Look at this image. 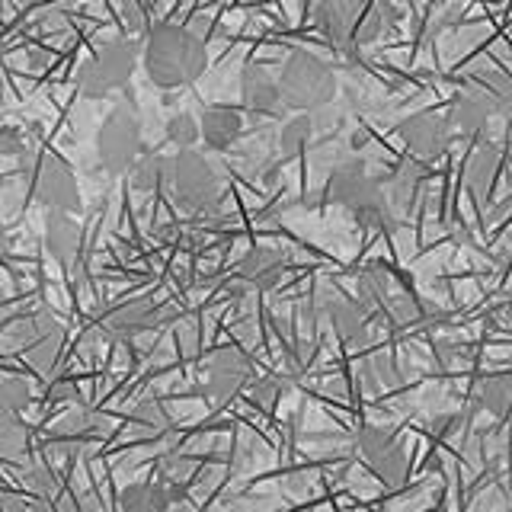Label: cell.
I'll list each match as a JSON object with an SVG mask.
<instances>
[{
  "label": "cell",
  "instance_id": "obj_34",
  "mask_svg": "<svg viewBox=\"0 0 512 512\" xmlns=\"http://www.w3.org/2000/svg\"><path fill=\"white\" fill-rule=\"evenodd\" d=\"M0 512H29V506L20 500V496L4 493V496H0Z\"/></svg>",
  "mask_w": 512,
  "mask_h": 512
},
{
  "label": "cell",
  "instance_id": "obj_1",
  "mask_svg": "<svg viewBox=\"0 0 512 512\" xmlns=\"http://www.w3.org/2000/svg\"><path fill=\"white\" fill-rule=\"evenodd\" d=\"M208 68L205 39L186 26L157 23L144 45V74L160 90H176L192 84Z\"/></svg>",
  "mask_w": 512,
  "mask_h": 512
},
{
  "label": "cell",
  "instance_id": "obj_17",
  "mask_svg": "<svg viewBox=\"0 0 512 512\" xmlns=\"http://www.w3.org/2000/svg\"><path fill=\"white\" fill-rule=\"evenodd\" d=\"M80 244H84V231L68 212H48L45 218V247L61 266L77 260Z\"/></svg>",
  "mask_w": 512,
  "mask_h": 512
},
{
  "label": "cell",
  "instance_id": "obj_24",
  "mask_svg": "<svg viewBox=\"0 0 512 512\" xmlns=\"http://www.w3.org/2000/svg\"><path fill=\"white\" fill-rule=\"evenodd\" d=\"M29 452V429L20 423V416L0 410V458L23 461Z\"/></svg>",
  "mask_w": 512,
  "mask_h": 512
},
{
  "label": "cell",
  "instance_id": "obj_8",
  "mask_svg": "<svg viewBox=\"0 0 512 512\" xmlns=\"http://www.w3.org/2000/svg\"><path fill=\"white\" fill-rule=\"evenodd\" d=\"M397 132L416 160H436L448 151V144H452V125H448L445 116H439V112H432V109L413 112V116L400 122Z\"/></svg>",
  "mask_w": 512,
  "mask_h": 512
},
{
  "label": "cell",
  "instance_id": "obj_12",
  "mask_svg": "<svg viewBox=\"0 0 512 512\" xmlns=\"http://www.w3.org/2000/svg\"><path fill=\"white\" fill-rule=\"evenodd\" d=\"M496 116V106L490 96L480 90L477 80H464L461 90L455 93L452 106H448V125H452V132H461V135H477L480 128H484L490 119Z\"/></svg>",
  "mask_w": 512,
  "mask_h": 512
},
{
  "label": "cell",
  "instance_id": "obj_23",
  "mask_svg": "<svg viewBox=\"0 0 512 512\" xmlns=\"http://www.w3.org/2000/svg\"><path fill=\"white\" fill-rule=\"evenodd\" d=\"M394 295V279H391V272L384 269V266H368L362 269V276H359V304L368 311V314H378L384 304H388V298Z\"/></svg>",
  "mask_w": 512,
  "mask_h": 512
},
{
  "label": "cell",
  "instance_id": "obj_16",
  "mask_svg": "<svg viewBox=\"0 0 512 512\" xmlns=\"http://www.w3.org/2000/svg\"><path fill=\"white\" fill-rule=\"evenodd\" d=\"M327 317L343 343L362 346L368 340V320H372V314L356 298H340V295L327 298Z\"/></svg>",
  "mask_w": 512,
  "mask_h": 512
},
{
  "label": "cell",
  "instance_id": "obj_25",
  "mask_svg": "<svg viewBox=\"0 0 512 512\" xmlns=\"http://www.w3.org/2000/svg\"><path fill=\"white\" fill-rule=\"evenodd\" d=\"M314 132H317V128H314L311 112H295V116L288 119V122L282 125V132H279V151H282L285 157L301 154V151L311 144Z\"/></svg>",
  "mask_w": 512,
  "mask_h": 512
},
{
  "label": "cell",
  "instance_id": "obj_10",
  "mask_svg": "<svg viewBox=\"0 0 512 512\" xmlns=\"http://www.w3.org/2000/svg\"><path fill=\"white\" fill-rule=\"evenodd\" d=\"M381 189H384V183H378L375 176L368 173L362 157H346L330 173V199L336 205L349 208V212H356V208H362L365 202L381 196Z\"/></svg>",
  "mask_w": 512,
  "mask_h": 512
},
{
  "label": "cell",
  "instance_id": "obj_3",
  "mask_svg": "<svg viewBox=\"0 0 512 512\" xmlns=\"http://www.w3.org/2000/svg\"><path fill=\"white\" fill-rule=\"evenodd\" d=\"M141 48L132 39H116L106 42L93 58H87L77 71V90L87 100H106L116 90H122L132 74L138 71Z\"/></svg>",
  "mask_w": 512,
  "mask_h": 512
},
{
  "label": "cell",
  "instance_id": "obj_28",
  "mask_svg": "<svg viewBox=\"0 0 512 512\" xmlns=\"http://www.w3.org/2000/svg\"><path fill=\"white\" fill-rule=\"evenodd\" d=\"M29 400H32V391H29V384L23 378H0V410H10V413H20L29 407Z\"/></svg>",
  "mask_w": 512,
  "mask_h": 512
},
{
  "label": "cell",
  "instance_id": "obj_29",
  "mask_svg": "<svg viewBox=\"0 0 512 512\" xmlns=\"http://www.w3.org/2000/svg\"><path fill=\"white\" fill-rule=\"evenodd\" d=\"M167 135L176 148L186 151L199 141V122L192 119L189 112H176V116H170V122H167Z\"/></svg>",
  "mask_w": 512,
  "mask_h": 512
},
{
  "label": "cell",
  "instance_id": "obj_27",
  "mask_svg": "<svg viewBox=\"0 0 512 512\" xmlns=\"http://www.w3.org/2000/svg\"><path fill=\"white\" fill-rule=\"evenodd\" d=\"M167 170H170L167 157H138L132 170H128V180H132L138 192H154L157 186L167 183Z\"/></svg>",
  "mask_w": 512,
  "mask_h": 512
},
{
  "label": "cell",
  "instance_id": "obj_22",
  "mask_svg": "<svg viewBox=\"0 0 512 512\" xmlns=\"http://www.w3.org/2000/svg\"><path fill=\"white\" fill-rule=\"evenodd\" d=\"M477 400L500 423H512V372H496L480 378Z\"/></svg>",
  "mask_w": 512,
  "mask_h": 512
},
{
  "label": "cell",
  "instance_id": "obj_7",
  "mask_svg": "<svg viewBox=\"0 0 512 512\" xmlns=\"http://www.w3.org/2000/svg\"><path fill=\"white\" fill-rule=\"evenodd\" d=\"M356 448L362 461L372 468V474L381 480V484H400L407 474V452L400 448V442L394 439L391 429H381V426H365L359 436H356Z\"/></svg>",
  "mask_w": 512,
  "mask_h": 512
},
{
  "label": "cell",
  "instance_id": "obj_30",
  "mask_svg": "<svg viewBox=\"0 0 512 512\" xmlns=\"http://www.w3.org/2000/svg\"><path fill=\"white\" fill-rule=\"evenodd\" d=\"M282 394V384L276 378H260V381H250V400L260 410H272V404L279 400Z\"/></svg>",
  "mask_w": 512,
  "mask_h": 512
},
{
  "label": "cell",
  "instance_id": "obj_14",
  "mask_svg": "<svg viewBox=\"0 0 512 512\" xmlns=\"http://www.w3.org/2000/svg\"><path fill=\"white\" fill-rule=\"evenodd\" d=\"M244 135V116L231 106H208L199 119V138L205 141V148L212 151H228L231 144L240 141Z\"/></svg>",
  "mask_w": 512,
  "mask_h": 512
},
{
  "label": "cell",
  "instance_id": "obj_9",
  "mask_svg": "<svg viewBox=\"0 0 512 512\" xmlns=\"http://www.w3.org/2000/svg\"><path fill=\"white\" fill-rule=\"evenodd\" d=\"M368 0H314V26L324 32L327 42L336 48V52H349V48H359L356 45V23L365 10Z\"/></svg>",
  "mask_w": 512,
  "mask_h": 512
},
{
  "label": "cell",
  "instance_id": "obj_5",
  "mask_svg": "<svg viewBox=\"0 0 512 512\" xmlns=\"http://www.w3.org/2000/svg\"><path fill=\"white\" fill-rule=\"evenodd\" d=\"M141 148H144V135H141L138 112L128 106L112 109L103 119L100 132H96V160L103 164V170L112 176L128 173L141 157Z\"/></svg>",
  "mask_w": 512,
  "mask_h": 512
},
{
  "label": "cell",
  "instance_id": "obj_6",
  "mask_svg": "<svg viewBox=\"0 0 512 512\" xmlns=\"http://www.w3.org/2000/svg\"><path fill=\"white\" fill-rule=\"evenodd\" d=\"M23 173L32 176V192L48 208V212H77L80 208V186L77 176L68 167V160L55 154L32 160L29 151H23Z\"/></svg>",
  "mask_w": 512,
  "mask_h": 512
},
{
  "label": "cell",
  "instance_id": "obj_18",
  "mask_svg": "<svg viewBox=\"0 0 512 512\" xmlns=\"http://www.w3.org/2000/svg\"><path fill=\"white\" fill-rule=\"evenodd\" d=\"M426 183V160H416V157H407L400 160L397 170L391 173L388 186H384V196L391 199L394 212H407V208L416 202V196H420V186Z\"/></svg>",
  "mask_w": 512,
  "mask_h": 512
},
{
  "label": "cell",
  "instance_id": "obj_26",
  "mask_svg": "<svg viewBox=\"0 0 512 512\" xmlns=\"http://www.w3.org/2000/svg\"><path fill=\"white\" fill-rule=\"evenodd\" d=\"M23 352H26V362L36 368L39 375L48 378V372H52L61 359V330H52V333L39 336V340H32Z\"/></svg>",
  "mask_w": 512,
  "mask_h": 512
},
{
  "label": "cell",
  "instance_id": "obj_20",
  "mask_svg": "<svg viewBox=\"0 0 512 512\" xmlns=\"http://www.w3.org/2000/svg\"><path fill=\"white\" fill-rule=\"evenodd\" d=\"M500 160H503L500 148H496V144H490V141H484V144H480V148L471 154V160H468V173H464V180H468V189H471V196H474L477 202H484V199L490 196V189H493V183H496V173H500Z\"/></svg>",
  "mask_w": 512,
  "mask_h": 512
},
{
  "label": "cell",
  "instance_id": "obj_15",
  "mask_svg": "<svg viewBox=\"0 0 512 512\" xmlns=\"http://www.w3.org/2000/svg\"><path fill=\"white\" fill-rule=\"evenodd\" d=\"M282 272H285V253L276 247H253L237 266L240 282H247L250 288H260V292L276 288Z\"/></svg>",
  "mask_w": 512,
  "mask_h": 512
},
{
  "label": "cell",
  "instance_id": "obj_21",
  "mask_svg": "<svg viewBox=\"0 0 512 512\" xmlns=\"http://www.w3.org/2000/svg\"><path fill=\"white\" fill-rule=\"evenodd\" d=\"M160 320H164V311L154 308V304H144V301H132L125 308L112 311L106 317V327L116 333V336H135L144 330H154Z\"/></svg>",
  "mask_w": 512,
  "mask_h": 512
},
{
  "label": "cell",
  "instance_id": "obj_19",
  "mask_svg": "<svg viewBox=\"0 0 512 512\" xmlns=\"http://www.w3.org/2000/svg\"><path fill=\"white\" fill-rule=\"evenodd\" d=\"M183 487H160V484H128L119 493L122 512H170V503L180 500Z\"/></svg>",
  "mask_w": 512,
  "mask_h": 512
},
{
  "label": "cell",
  "instance_id": "obj_2",
  "mask_svg": "<svg viewBox=\"0 0 512 512\" xmlns=\"http://www.w3.org/2000/svg\"><path fill=\"white\" fill-rule=\"evenodd\" d=\"M276 80H279L282 106L298 112H317L330 106L336 96V71L324 58L308 52V48H295L282 61V71Z\"/></svg>",
  "mask_w": 512,
  "mask_h": 512
},
{
  "label": "cell",
  "instance_id": "obj_33",
  "mask_svg": "<svg viewBox=\"0 0 512 512\" xmlns=\"http://www.w3.org/2000/svg\"><path fill=\"white\" fill-rule=\"evenodd\" d=\"M52 400H80V394H77L74 384L58 381V384H52Z\"/></svg>",
  "mask_w": 512,
  "mask_h": 512
},
{
  "label": "cell",
  "instance_id": "obj_32",
  "mask_svg": "<svg viewBox=\"0 0 512 512\" xmlns=\"http://www.w3.org/2000/svg\"><path fill=\"white\" fill-rule=\"evenodd\" d=\"M26 144L20 138V132H10V128H4L0 132V154H23Z\"/></svg>",
  "mask_w": 512,
  "mask_h": 512
},
{
  "label": "cell",
  "instance_id": "obj_11",
  "mask_svg": "<svg viewBox=\"0 0 512 512\" xmlns=\"http://www.w3.org/2000/svg\"><path fill=\"white\" fill-rule=\"evenodd\" d=\"M250 381H253V368L240 349H218L212 362H208V394L218 404L247 391Z\"/></svg>",
  "mask_w": 512,
  "mask_h": 512
},
{
  "label": "cell",
  "instance_id": "obj_31",
  "mask_svg": "<svg viewBox=\"0 0 512 512\" xmlns=\"http://www.w3.org/2000/svg\"><path fill=\"white\" fill-rule=\"evenodd\" d=\"M26 484L29 490H36L42 500H48V496L58 490V477L52 474V468H45V464H32L26 471Z\"/></svg>",
  "mask_w": 512,
  "mask_h": 512
},
{
  "label": "cell",
  "instance_id": "obj_13",
  "mask_svg": "<svg viewBox=\"0 0 512 512\" xmlns=\"http://www.w3.org/2000/svg\"><path fill=\"white\" fill-rule=\"evenodd\" d=\"M240 96H244L247 109L263 112V116H276V112H282L279 80L272 77L263 64H247L244 68V74H240Z\"/></svg>",
  "mask_w": 512,
  "mask_h": 512
},
{
  "label": "cell",
  "instance_id": "obj_4",
  "mask_svg": "<svg viewBox=\"0 0 512 512\" xmlns=\"http://www.w3.org/2000/svg\"><path fill=\"white\" fill-rule=\"evenodd\" d=\"M167 180L173 186V196L186 212H208L221 199V176L215 164L196 148H186L170 160Z\"/></svg>",
  "mask_w": 512,
  "mask_h": 512
},
{
  "label": "cell",
  "instance_id": "obj_35",
  "mask_svg": "<svg viewBox=\"0 0 512 512\" xmlns=\"http://www.w3.org/2000/svg\"><path fill=\"white\" fill-rule=\"evenodd\" d=\"M439 359H442L445 365L458 362V359H461V346H455V343H439Z\"/></svg>",
  "mask_w": 512,
  "mask_h": 512
}]
</instances>
